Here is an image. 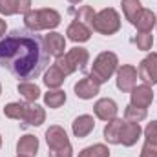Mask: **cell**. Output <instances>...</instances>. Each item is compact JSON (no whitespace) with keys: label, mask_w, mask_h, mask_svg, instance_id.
Returning a JSON list of instances; mask_svg holds the SVG:
<instances>
[{"label":"cell","mask_w":157,"mask_h":157,"mask_svg":"<svg viewBox=\"0 0 157 157\" xmlns=\"http://www.w3.org/2000/svg\"><path fill=\"white\" fill-rule=\"evenodd\" d=\"M49 62L44 37L37 31L15 29L0 40V66L26 82L37 78Z\"/></svg>","instance_id":"1"},{"label":"cell","mask_w":157,"mask_h":157,"mask_svg":"<svg viewBox=\"0 0 157 157\" xmlns=\"http://www.w3.org/2000/svg\"><path fill=\"white\" fill-rule=\"evenodd\" d=\"M24 22L31 31L53 29L60 24V15L55 9H33L26 13Z\"/></svg>","instance_id":"2"},{"label":"cell","mask_w":157,"mask_h":157,"mask_svg":"<svg viewBox=\"0 0 157 157\" xmlns=\"http://www.w3.org/2000/svg\"><path fill=\"white\" fill-rule=\"evenodd\" d=\"M88 59H90V55H88V51H86L84 48H73V49H70L66 55L59 57L57 62H55V66H57L64 75H70V73H73V71H77V70H86Z\"/></svg>","instance_id":"3"},{"label":"cell","mask_w":157,"mask_h":157,"mask_svg":"<svg viewBox=\"0 0 157 157\" xmlns=\"http://www.w3.org/2000/svg\"><path fill=\"white\" fill-rule=\"evenodd\" d=\"M117 55L115 53H112V51H104V53H101L97 59H95V62H93V70H91V77L95 78L99 84H102V82H106L108 78L113 75V71L117 70Z\"/></svg>","instance_id":"4"},{"label":"cell","mask_w":157,"mask_h":157,"mask_svg":"<svg viewBox=\"0 0 157 157\" xmlns=\"http://www.w3.org/2000/svg\"><path fill=\"white\" fill-rule=\"evenodd\" d=\"M119 28H121V17L115 9L108 7L95 15L93 31H99L102 35H113L115 31H119Z\"/></svg>","instance_id":"5"},{"label":"cell","mask_w":157,"mask_h":157,"mask_svg":"<svg viewBox=\"0 0 157 157\" xmlns=\"http://www.w3.org/2000/svg\"><path fill=\"white\" fill-rule=\"evenodd\" d=\"M137 75L148 86L157 84V53H152L141 60V64L137 68Z\"/></svg>","instance_id":"6"},{"label":"cell","mask_w":157,"mask_h":157,"mask_svg":"<svg viewBox=\"0 0 157 157\" xmlns=\"http://www.w3.org/2000/svg\"><path fill=\"white\" fill-rule=\"evenodd\" d=\"M99 90H101V84L91 75L80 78L75 84V95H77L78 99H93L99 93Z\"/></svg>","instance_id":"7"},{"label":"cell","mask_w":157,"mask_h":157,"mask_svg":"<svg viewBox=\"0 0 157 157\" xmlns=\"http://www.w3.org/2000/svg\"><path fill=\"white\" fill-rule=\"evenodd\" d=\"M137 82V70L133 66H122L117 71V88L121 91H132Z\"/></svg>","instance_id":"8"},{"label":"cell","mask_w":157,"mask_h":157,"mask_svg":"<svg viewBox=\"0 0 157 157\" xmlns=\"http://www.w3.org/2000/svg\"><path fill=\"white\" fill-rule=\"evenodd\" d=\"M46 141H48L49 150H60V148L70 146L68 135L60 126H49L48 132H46Z\"/></svg>","instance_id":"9"},{"label":"cell","mask_w":157,"mask_h":157,"mask_svg":"<svg viewBox=\"0 0 157 157\" xmlns=\"http://www.w3.org/2000/svg\"><path fill=\"white\" fill-rule=\"evenodd\" d=\"M152 101H154V91L148 84H141L132 90V106L148 108L152 104Z\"/></svg>","instance_id":"10"},{"label":"cell","mask_w":157,"mask_h":157,"mask_svg":"<svg viewBox=\"0 0 157 157\" xmlns=\"http://www.w3.org/2000/svg\"><path fill=\"white\" fill-rule=\"evenodd\" d=\"M44 44H46V49L49 55L53 57H62L64 55V49H66V40L60 33H48L44 37Z\"/></svg>","instance_id":"11"},{"label":"cell","mask_w":157,"mask_h":157,"mask_svg":"<svg viewBox=\"0 0 157 157\" xmlns=\"http://www.w3.org/2000/svg\"><path fill=\"white\" fill-rule=\"evenodd\" d=\"M93 112H95L97 117L102 119V121H112V119H115V115H117V104L112 99H101V101L95 102Z\"/></svg>","instance_id":"12"},{"label":"cell","mask_w":157,"mask_h":157,"mask_svg":"<svg viewBox=\"0 0 157 157\" xmlns=\"http://www.w3.org/2000/svg\"><path fill=\"white\" fill-rule=\"evenodd\" d=\"M139 137H141V126H139V122H128V121H124L122 130H121V144L133 146Z\"/></svg>","instance_id":"13"},{"label":"cell","mask_w":157,"mask_h":157,"mask_svg":"<svg viewBox=\"0 0 157 157\" xmlns=\"http://www.w3.org/2000/svg\"><path fill=\"white\" fill-rule=\"evenodd\" d=\"M29 7H31V0H0V13L2 15L28 13Z\"/></svg>","instance_id":"14"},{"label":"cell","mask_w":157,"mask_h":157,"mask_svg":"<svg viewBox=\"0 0 157 157\" xmlns=\"http://www.w3.org/2000/svg\"><path fill=\"white\" fill-rule=\"evenodd\" d=\"M46 119V112L44 108H40L39 104H31V102H26V110H24V117L22 121L29 126H40Z\"/></svg>","instance_id":"15"},{"label":"cell","mask_w":157,"mask_h":157,"mask_svg":"<svg viewBox=\"0 0 157 157\" xmlns=\"http://www.w3.org/2000/svg\"><path fill=\"white\" fill-rule=\"evenodd\" d=\"M91 31H93V29H90V28L84 26L82 22L73 20V22L70 24L66 35H68V39L73 40V42H86V40H90V37H91Z\"/></svg>","instance_id":"16"},{"label":"cell","mask_w":157,"mask_h":157,"mask_svg":"<svg viewBox=\"0 0 157 157\" xmlns=\"http://www.w3.org/2000/svg\"><path fill=\"white\" fill-rule=\"evenodd\" d=\"M39 150V139L35 135H24L20 137V141L17 143V152L18 155L24 157H35Z\"/></svg>","instance_id":"17"},{"label":"cell","mask_w":157,"mask_h":157,"mask_svg":"<svg viewBox=\"0 0 157 157\" xmlns=\"http://www.w3.org/2000/svg\"><path fill=\"white\" fill-rule=\"evenodd\" d=\"M71 128H73V133H75V137H86V135H90L91 132H93V128H95V121L91 115H78L75 121H73V124H71Z\"/></svg>","instance_id":"18"},{"label":"cell","mask_w":157,"mask_h":157,"mask_svg":"<svg viewBox=\"0 0 157 157\" xmlns=\"http://www.w3.org/2000/svg\"><path fill=\"white\" fill-rule=\"evenodd\" d=\"M124 121L122 119H112L108 121L106 128H104V139L110 144H121V130H122Z\"/></svg>","instance_id":"19"},{"label":"cell","mask_w":157,"mask_h":157,"mask_svg":"<svg viewBox=\"0 0 157 157\" xmlns=\"http://www.w3.org/2000/svg\"><path fill=\"white\" fill-rule=\"evenodd\" d=\"M155 15H154V11H150V9H141V13L137 15V18H135V22H133V26L139 29V31H152V28L155 26Z\"/></svg>","instance_id":"20"},{"label":"cell","mask_w":157,"mask_h":157,"mask_svg":"<svg viewBox=\"0 0 157 157\" xmlns=\"http://www.w3.org/2000/svg\"><path fill=\"white\" fill-rule=\"evenodd\" d=\"M18 93L26 99V102H35L40 97V90L37 84H33L31 80L26 82H18Z\"/></svg>","instance_id":"21"},{"label":"cell","mask_w":157,"mask_h":157,"mask_svg":"<svg viewBox=\"0 0 157 157\" xmlns=\"http://www.w3.org/2000/svg\"><path fill=\"white\" fill-rule=\"evenodd\" d=\"M66 75L57 68V66H51L48 71H46V77H44V84L51 90V88H59L62 82H64Z\"/></svg>","instance_id":"22"},{"label":"cell","mask_w":157,"mask_h":157,"mask_svg":"<svg viewBox=\"0 0 157 157\" xmlns=\"http://www.w3.org/2000/svg\"><path fill=\"white\" fill-rule=\"evenodd\" d=\"M121 6H122L124 17L130 20V24H133V22H135V18H137V15H139V13H141V9H143L141 2H139V0H122V2H121Z\"/></svg>","instance_id":"23"},{"label":"cell","mask_w":157,"mask_h":157,"mask_svg":"<svg viewBox=\"0 0 157 157\" xmlns=\"http://www.w3.org/2000/svg\"><path fill=\"white\" fill-rule=\"evenodd\" d=\"M44 102L49 106V108H60L64 102H66V93L62 90H53V91H48L44 95Z\"/></svg>","instance_id":"24"},{"label":"cell","mask_w":157,"mask_h":157,"mask_svg":"<svg viewBox=\"0 0 157 157\" xmlns=\"http://www.w3.org/2000/svg\"><path fill=\"white\" fill-rule=\"evenodd\" d=\"M78 157H110V150L104 144H93V146L84 148L78 154Z\"/></svg>","instance_id":"25"},{"label":"cell","mask_w":157,"mask_h":157,"mask_svg":"<svg viewBox=\"0 0 157 157\" xmlns=\"http://www.w3.org/2000/svg\"><path fill=\"white\" fill-rule=\"evenodd\" d=\"M24 110H26V102H11V104H7L4 108V113H6V117H9V119L22 121Z\"/></svg>","instance_id":"26"},{"label":"cell","mask_w":157,"mask_h":157,"mask_svg":"<svg viewBox=\"0 0 157 157\" xmlns=\"http://www.w3.org/2000/svg\"><path fill=\"white\" fill-rule=\"evenodd\" d=\"M75 20L82 22V24H84V26H88L90 29H93L95 13H93V9H91L90 6H82V7L78 9V13H77V17H75Z\"/></svg>","instance_id":"27"},{"label":"cell","mask_w":157,"mask_h":157,"mask_svg":"<svg viewBox=\"0 0 157 157\" xmlns=\"http://www.w3.org/2000/svg\"><path fill=\"white\" fill-rule=\"evenodd\" d=\"M124 119L128 122H141L146 119V108H137V106H128L124 112Z\"/></svg>","instance_id":"28"},{"label":"cell","mask_w":157,"mask_h":157,"mask_svg":"<svg viewBox=\"0 0 157 157\" xmlns=\"http://www.w3.org/2000/svg\"><path fill=\"white\" fill-rule=\"evenodd\" d=\"M135 44H137V48H139V49L148 51V49L152 48V44H154L152 33H150V31H139V35L135 37Z\"/></svg>","instance_id":"29"},{"label":"cell","mask_w":157,"mask_h":157,"mask_svg":"<svg viewBox=\"0 0 157 157\" xmlns=\"http://www.w3.org/2000/svg\"><path fill=\"white\" fill-rule=\"evenodd\" d=\"M144 137H146V141L155 143L157 144V121H152V122L146 126V130H144Z\"/></svg>","instance_id":"30"},{"label":"cell","mask_w":157,"mask_h":157,"mask_svg":"<svg viewBox=\"0 0 157 157\" xmlns=\"http://www.w3.org/2000/svg\"><path fill=\"white\" fill-rule=\"evenodd\" d=\"M141 157H157V144H155V143L146 141V143H144V146H143Z\"/></svg>","instance_id":"31"},{"label":"cell","mask_w":157,"mask_h":157,"mask_svg":"<svg viewBox=\"0 0 157 157\" xmlns=\"http://www.w3.org/2000/svg\"><path fill=\"white\" fill-rule=\"evenodd\" d=\"M49 157H71V144L60 150H49Z\"/></svg>","instance_id":"32"},{"label":"cell","mask_w":157,"mask_h":157,"mask_svg":"<svg viewBox=\"0 0 157 157\" xmlns=\"http://www.w3.org/2000/svg\"><path fill=\"white\" fill-rule=\"evenodd\" d=\"M4 33H6V22H4V20L0 18V37H2Z\"/></svg>","instance_id":"33"},{"label":"cell","mask_w":157,"mask_h":157,"mask_svg":"<svg viewBox=\"0 0 157 157\" xmlns=\"http://www.w3.org/2000/svg\"><path fill=\"white\" fill-rule=\"evenodd\" d=\"M70 2H71V4H78V2H80V0H70Z\"/></svg>","instance_id":"34"},{"label":"cell","mask_w":157,"mask_h":157,"mask_svg":"<svg viewBox=\"0 0 157 157\" xmlns=\"http://www.w3.org/2000/svg\"><path fill=\"white\" fill-rule=\"evenodd\" d=\"M0 146H2V137H0Z\"/></svg>","instance_id":"35"},{"label":"cell","mask_w":157,"mask_h":157,"mask_svg":"<svg viewBox=\"0 0 157 157\" xmlns=\"http://www.w3.org/2000/svg\"><path fill=\"white\" fill-rule=\"evenodd\" d=\"M0 93H2V84H0Z\"/></svg>","instance_id":"36"},{"label":"cell","mask_w":157,"mask_h":157,"mask_svg":"<svg viewBox=\"0 0 157 157\" xmlns=\"http://www.w3.org/2000/svg\"><path fill=\"white\" fill-rule=\"evenodd\" d=\"M18 157H24V155H18Z\"/></svg>","instance_id":"37"}]
</instances>
